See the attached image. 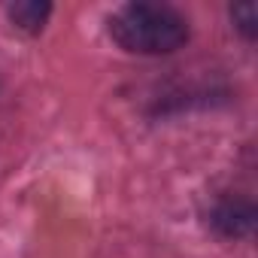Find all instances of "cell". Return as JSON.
Instances as JSON below:
<instances>
[{"mask_svg":"<svg viewBox=\"0 0 258 258\" xmlns=\"http://www.w3.org/2000/svg\"><path fill=\"white\" fill-rule=\"evenodd\" d=\"M109 37L131 55H170L188 40V19L167 4H127L109 19Z\"/></svg>","mask_w":258,"mask_h":258,"instance_id":"cell-1","label":"cell"},{"mask_svg":"<svg viewBox=\"0 0 258 258\" xmlns=\"http://www.w3.org/2000/svg\"><path fill=\"white\" fill-rule=\"evenodd\" d=\"M210 225L225 237H246L255 228V204L243 198H222L210 213Z\"/></svg>","mask_w":258,"mask_h":258,"instance_id":"cell-2","label":"cell"},{"mask_svg":"<svg viewBox=\"0 0 258 258\" xmlns=\"http://www.w3.org/2000/svg\"><path fill=\"white\" fill-rule=\"evenodd\" d=\"M7 16L13 19L16 28L28 31V34H40L46 19L52 16V7L49 4H40V0H22V4H13L7 10Z\"/></svg>","mask_w":258,"mask_h":258,"instance_id":"cell-3","label":"cell"},{"mask_svg":"<svg viewBox=\"0 0 258 258\" xmlns=\"http://www.w3.org/2000/svg\"><path fill=\"white\" fill-rule=\"evenodd\" d=\"M231 19H234L237 31H240L246 40H255V25H258V10H255V4L231 7Z\"/></svg>","mask_w":258,"mask_h":258,"instance_id":"cell-4","label":"cell"}]
</instances>
